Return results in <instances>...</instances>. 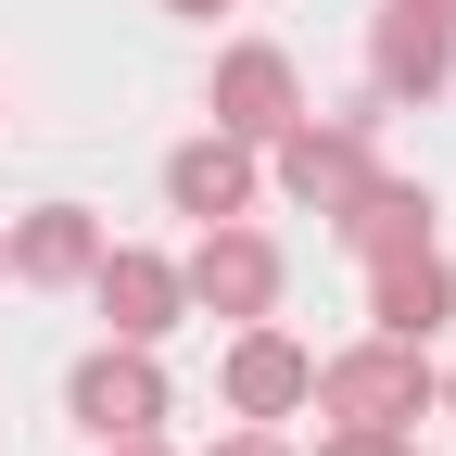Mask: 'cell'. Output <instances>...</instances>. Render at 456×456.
<instances>
[{"mask_svg": "<svg viewBox=\"0 0 456 456\" xmlns=\"http://www.w3.org/2000/svg\"><path fill=\"white\" fill-rule=\"evenodd\" d=\"M317 393H330V419L342 431H393V419H419V342H368V355H342V368H317Z\"/></svg>", "mask_w": 456, "mask_h": 456, "instance_id": "cell-1", "label": "cell"}, {"mask_svg": "<svg viewBox=\"0 0 456 456\" xmlns=\"http://www.w3.org/2000/svg\"><path fill=\"white\" fill-rule=\"evenodd\" d=\"M77 419H89V431H114V444H127V431H152V419H165L152 355H89V368H77Z\"/></svg>", "mask_w": 456, "mask_h": 456, "instance_id": "cell-2", "label": "cell"}, {"mask_svg": "<svg viewBox=\"0 0 456 456\" xmlns=\"http://www.w3.org/2000/svg\"><path fill=\"white\" fill-rule=\"evenodd\" d=\"M191 292H203V305H228V317H266V305H279V254H266V241H241V228H216V241L191 254Z\"/></svg>", "mask_w": 456, "mask_h": 456, "instance_id": "cell-3", "label": "cell"}, {"mask_svg": "<svg viewBox=\"0 0 456 456\" xmlns=\"http://www.w3.org/2000/svg\"><path fill=\"white\" fill-rule=\"evenodd\" d=\"M305 393H317V368H305L279 330H254L241 355H228V406H241V419H279V406H305Z\"/></svg>", "mask_w": 456, "mask_h": 456, "instance_id": "cell-4", "label": "cell"}, {"mask_svg": "<svg viewBox=\"0 0 456 456\" xmlns=\"http://www.w3.org/2000/svg\"><path fill=\"white\" fill-rule=\"evenodd\" d=\"M279 178H292V191H305L317 216H355V191H368V152L342 140V127H330V140L305 127V140H279Z\"/></svg>", "mask_w": 456, "mask_h": 456, "instance_id": "cell-5", "label": "cell"}, {"mask_svg": "<svg viewBox=\"0 0 456 456\" xmlns=\"http://www.w3.org/2000/svg\"><path fill=\"white\" fill-rule=\"evenodd\" d=\"M216 114L241 140H279V127H292V64H279V51H241V64L216 77Z\"/></svg>", "mask_w": 456, "mask_h": 456, "instance_id": "cell-6", "label": "cell"}, {"mask_svg": "<svg viewBox=\"0 0 456 456\" xmlns=\"http://www.w3.org/2000/svg\"><path fill=\"white\" fill-rule=\"evenodd\" d=\"M102 305L127 342H152L165 317H178V266H152V254H102Z\"/></svg>", "mask_w": 456, "mask_h": 456, "instance_id": "cell-7", "label": "cell"}, {"mask_svg": "<svg viewBox=\"0 0 456 456\" xmlns=\"http://www.w3.org/2000/svg\"><path fill=\"white\" fill-rule=\"evenodd\" d=\"M165 191H178V216H241V191H254V165L228 152V140H191L178 165H165Z\"/></svg>", "mask_w": 456, "mask_h": 456, "instance_id": "cell-8", "label": "cell"}, {"mask_svg": "<svg viewBox=\"0 0 456 456\" xmlns=\"http://www.w3.org/2000/svg\"><path fill=\"white\" fill-rule=\"evenodd\" d=\"M444 305H456V279H444L431 254H380V330H393V342H419Z\"/></svg>", "mask_w": 456, "mask_h": 456, "instance_id": "cell-9", "label": "cell"}, {"mask_svg": "<svg viewBox=\"0 0 456 456\" xmlns=\"http://www.w3.org/2000/svg\"><path fill=\"white\" fill-rule=\"evenodd\" d=\"M13 266H26V279H77V266H102V241H89V216H77V203H51V216L13 228Z\"/></svg>", "mask_w": 456, "mask_h": 456, "instance_id": "cell-10", "label": "cell"}, {"mask_svg": "<svg viewBox=\"0 0 456 456\" xmlns=\"http://www.w3.org/2000/svg\"><path fill=\"white\" fill-rule=\"evenodd\" d=\"M380 77H393V89H444V13L406 0V13L380 26Z\"/></svg>", "mask_w": 456, "mask_h": 456, "instance_id": "cell-11", "label": "cell"}, {"mask_svg": "<svg viewBox=\"0 0 456 456\" xmlns=\"http://www.w3.org/2000/svg\"><path fill=\"white\" fill-rule=\"evenodd\" d=\"M419 216H431L419 191H380V178H368V191H355V216H342V228H355L368 254H406V241H419Z\"/></svg>", "mask_w": 456, "mask_h": 456, "instance_id": "cell-12", "label": "cell"}, {"mask_svg": "<svg viewBox=\"0 0 456 456\" xmlns=\"http://www.w3.org/2000/svg\"><path fill=\"white\" fill-rule=\"evenodd\" d=\"M317 456H393V444H380V431H342V444H317Z\"/></svg>", "mask_w": 456, "mask_h": 456, "instance_id": "cell-13", "label": "cell"}, {"mask_svg": "<svg viewBox=\"0 0 456 456\" xmlns=\"http://www.w3.org/2000/svg\"><path fill=\"white\" fill-rule=\"evenodd\" d=\"M216 456H279V444H216Z\"/></svg>", "mask_w": 456, "mask_h": 456, "instance_id": "cell-14", "label": "cell"}, {"mask_svg": "<svg viewBox=\"0 0 456 456\" xmlns=\"http://www.w3.org/2000/svg\"><path fill=\"white\" fill-rule=\"evenodd\" d=\"M178 13H228V0H178Z\"/></svg>", "mask_w": 456, "mask_h": 456, "instance_id": "cell-15", "label": "cell"}, {"mask_svg": "<svg viewBox=\"0 0 456 456\" xmlns=\"http://www.w3.org/2000/svg\"><path fill=\"white\" fill-rule=\"evenodd\" d=\"M419 13H444V26H456V0H419Z\"/></svg>", "mask_w": 456, "mask_h": 456, "instance_id": "cell-16", "label": "cell"}, {"mask_svg": "<svg viewBox=\"0 0 456 456\" xmlns=\"http://www.w3.org/2000/svg\"><path fill=\"white\" fill-rule=\"evenodd\" d=\"M0 266H13V228H0Z\"/></svg>", "mask_w": 456, "mask_h": 456, "instance_id": "cell-17", "label": "cell"}, {"mask_svg": "<svg viewBox=\"0 0 456 456\" xmlns=\"http://www.w3.org/2000/svg\"><path fill=\"white\" fill-rule=\"evenodd\" d=\"M127 456H152V444H140V431H127Z\"/></svg>", "mask_w": 456, "mask_h": 456, "instance_id": "cell-18", "label": "cell"}]
</instances>
